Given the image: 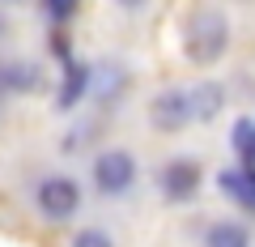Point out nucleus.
<instances>
[{
  "label": "nucleus",
  "instance_id": "obj_4",
  "mask_svg": "<svg viewBox=\"0 0 255 247\" xmlns=\"http://www.w3.org/2000/svg\"><path fill=\"white\" fill-rule=\"evenodd\" d=\"M136 183V158L128 149H102L94 158V188L102 196H124Z\"/></svg>",
  "mask_w": 255,
  "mask_h": 247
},
{
  "label": "nucleus",
  "instance_id": "obj_15",
  "mask_svg": "<svg viewBox=\"0 0 255 247\" xmlns=\"http://www.w3.org/2000/svg\"><path fill=\"white\" fill-rule=\"evenodd\" d=\"M251 179H255V171H251Z\"/></svg>",
  "mask_w": 255,
  "mask_h": 247
},
{
  "label": "nucleus",
  "instance_id": "obj_13",
  "mask_svg": "<svg viewBox=\"0 0 255 247\" xmlns=\"http://www.w3.org/2000/svg\"><path fill=\"white\" fill-rule=\"evenodd\" d=\"M115 4H119V9H124V13H140V9H145V4H149V0H115Z\"/></svg>",
  "mask_w": 255,
  "mask_h": 247
},
{
  "label": "nucleus",
  "instance_id": "obj_14",
  "mask_svg": "<svg viewBox=\"0 0 255 247\" xmlns=\"http://www.w3.org/2000/svg\"><path fill=\"white\" fill-rule=\"evenodd\" d=\"M4 34H9V21H4V13H0V38H4Z\"/></svg>",
  "mask_w": 255,
  "mask_h": 247
},
{
  "label": "nucleus",
  "instance_id": "obj_12",
  "mask_svg": "<svg viewBox=\"0 0 255 247\" xmlns=\"http://www.w3.org/2000/svg\"><path fill=\"white\" fill-rule=\"evenodd\" d=\"M43 9L51 13L55 21H68V17H73V9H77V0H43Z\"/></svg>",
  "mask_w": 255,
  "mask_h": 247
},
{
  "label": "nucleus",
  "instance_id": "obj_10",
  "mask_svg": "<svg viewBox=\"0 0 255 247\" xmlns=\"http://www.w3.org/2000/svg\"><path fill=\"white\" fill-rule=\"evenodd\" d=\"M90 90L98 94V98H119V94H124V68H115V64H98V68H94Z\"/></svg>",
  "mask_w": 255,
  "mask_h": 247
},
{
  "label": "nucleus",
  "instance_id": "obj_5",
  "mask_svg": "<svg viewBox=\"0 0 255 247\" xmlns=\"http://www.w3.org/2000/svg\"><path fill=\"white\" fill-rule=\"evenodd\" d=\"M200 179H204V171H200V162H196V158H170V162L157 171V188H162V196H166L170 205L196 201Z\"/></svg>",
  "mask_w": 255,
  "mask_h": 247
},
{
  "label": "nucleus",
  "instance_id": "obj_2",
  "mask_svg": "<svg viewBox=\"0 0 255 247\" xmlns=\"http://www.w3.org/2000/svg\"><path fill=\"white\" fill-rule=\"evenodd\" d=\"M149 124H153L157 132L191 128L196 115H191V90L187 85H166L162 94H153V102H149Z\"/></svg>",
  "mask_w": 255,
  "mask_h": 247
},
{
  "label": "nucleus",
  "instance_id": "obj_9",
  "mask_svg": "<svg viewBox=\"0 0 255 247\" xmlns=\"http://www.w3.org/2000/svg\"><path fill=\"white\" fill-rule=\"evenodd\" d=\"M204 247H251V235L243 222H213L204 235Z\"/></svg>",
  "mask_w": 255,
  "mask_h": 247
},
{
  "label": "nucleus",
  "instance_id": "obj_6",
  "mask_svg": "<svg viewBox=\"0 0 255 247\" xmlns=\"http://www.w3.org/2000/svg\"><path fill=\"white\" fill-rule=\"evenodd\" d=\"M187 90H191V115H196V124H213L226 111V90L217 81H200V85H187Z\"/></svg>",
  "mask_w": 255,
  "mask_h": 247
},
{
  "label": "nucleus",
  "instance_id": "obj_1",
  "mask_svg": "<svg viewBox=\"0 0 255 247\" xmlns=\"http://www.w3.org/2000/svg\"><path fill=\"white\" fill-rule=\"evenodd\" d=\"M183 51H187L191 64H217L221 55L230 51V21L226 13L217 9H200L196 17L187 21V30H183Z\"/></svg>",
  "mask_w": 255,
  "mask_h": 247
},
{
  "label": "nucleus",
  "instance_id": "obj_3",
  "mask_svg": "<svg viewBox=\"0 0 255 247\" xmlns=\"http://www.w3.org/2000/svg\"><path fill=\"white\" fill-rule=\"evenodd\" d=\"M34 201H38V209H43L51 222H68L77 209H81V183H77L73 175H47V179L34 188Z\"/></svg>",
  "mask_w": 255,
  "mask_h": 247
},
{
  "label": "nucleus",
  "instance_id": "obj_11",
  "mask_svg": "<svg viewBox=\"0 0 255 247\" xmlns=\"http://www.w3.org/2000/svg\"><path fill=\"white\" fill-rule=\"evenodd\" d=\"M73 247H115V243H111V235H107V230L85 226V230H77V235H73Z\"/></svg>",
  "mask_w": 255,
  "mask_h": 247
},
{
  "label": "nucleus",
  "instance_id": "obj_8",
  "mask_svg": "<svg viewBox=\"0 0 255 247\" xmlns=\"http://www.w3.org/2000/svg\"><path fill=\"white\" fill-rule=\"evenodd\" d=\"M230 149L238 154L243 171H255V119H234V128H230Z\"/></svg>",
  "mask_w": 255,
  "mask_h": 247
},
{
  "label": "nucleus",
  "instance_id": "obj_7",
  "mask_svg": "<svg viewBox=\"0 0 255 247\" xmlns=\"http://www.w3.org/2000/svg\"><path fill=\"white\" fill-rule=\"evenodd\" d=\"M217 183H221V192H226L230 201L247 205V209L255 213V179H251V171H221Z\"/></svg>",
  "mask_w": 255,
  "mask_h": 247
}]
</instances>
